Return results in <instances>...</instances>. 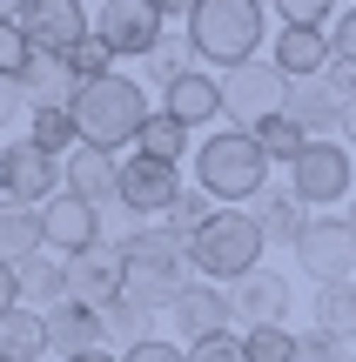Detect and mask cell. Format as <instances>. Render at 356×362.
Instances as JSON below:
<instances>
[{"label":"cell","instance_id":"6da1fadb","mask_svg":"<svg viewBox=\"0 0 356 362\" xmlns=\"http://www.w3.org/2000/svg\"><path fill=\"white\" fill-rule=\"evenodd\" d=\"M263 255H269V235H263V221L249 208H215L188 235V269L209 275V282H242V275L263 269Z\"/></svg>","mask_w":356,"mask_h":362},{"label":"cell","instance_id":"7a4b0ae2","mask_svg":"<svg viewBox=\"0 0 356 362\" xmlns=\"http://www.w3.org/2000/svg\"><path fill=\"white\" fill-rule=\"evenodd\" d=\"M67 115H74L81 141L121 155V148L142 134V121H148V94H142V81H128V74H94V81H81Z\"/></svg>","mask_w":356,"mask_h":362},{"label":"cell","instance_id":"3957f363","mask_svg":"<svg viewBox=\"0 0 356 362\" xmlns=\"http://www.w3.org/2000/svg\"><path fill=\"white\" fill-rule=\"evenodd\" d=\"M195 188H209L215 208L255 202V194L269 188V155L255 148L249 128H215L209 141L195 148Z\"/></svg>","mask_w":356,"mask_h":362},{"label":"cell","instance_id":"277c9868","mask_svg":"<svg viewBox=\"0 0 356 362\" xmlns=\"http://www.w3.org/2000/svg\"><path fill=\"white\" fill-rule=\"evenodd\" d=\"M263 0H195V13H188V47H195V61H255V47H263Z\"/></svg>","mask_w":356,"mask_h":362},{"label":"cell","instance_id":"5b68a950","mask_svg":"<svg viewBox=\"0 0 356 362\" xmlns=\"http://www.w3.org/2000/svg\"><path fill=\"white\" fill-rule=\"evenodd\" d=\"M289 107V74H282L276 61H236V67H222V121L229 128H255V121H269V115H282Z\"/></svg>","mask_w":356,"mask_h":362},{"label":"cell","instance_id":"8992f818","mask_svg":"<svg viewBox=\"0 0 356 362\" xmlns=\"http://www.w3.org/2000/svg\"><path fill=\"white\" fill-rule=\"evenodd\" d=\"M350 188H356V161H350V148L343 141H309L303 155L289 161V194L303 208H343L350 202Z\"/></svg>","mask_w":356,"mask_h":362},{"label":"cell","instance_id":"52a82bcc","mask_svg":"<svg viewBox=\"0 0 356 362\" xmlns=\"http://www.w3.org/2000/svg\"><path fill=\"white\" fill-rule=\"evenodd\" d=\"M296 262H303V275H316V288L330 282H356V235L343 215H309L303 242H296Z\"/></svg>","mask_w":356,"mask_h":362},{"label":"cell","instance_id":"ba28073f","mask_svg":"<svg viewBox=\"0 0 356 362\" xmlns=\"http://www.w3.org/2000/svg\"><path fill=\"white\" fill-rule=\"evenodd\" d=\"M161 7L155 0H101V13H94V34L115 47V61H148V54L161 47Z\"/></svg>","mask_w":356,"mask_h":362},{"label":"cell","instance_id":"9c48e42d","mask_svg":"<svg viewBox=\"0 0 356 362\" xmlns=\"http://www.w3.org/2000/svg\"><path fill=\"white\" fill-rule=\"evenodd\" d=\"M47 194H61V155H47L34 141H0V202L34 208Z\"/></svg>","mask_w":356,"mask_h":362},{"label":"cell","instance_id":"30bf717a","mask_svg":"<svg viewBox=\"0 0 356 362\" xmlns=\"http://www.w3.org/2000/svg\"><path fill=\"white\" fill-rule=\"evenodd\" d=\"M229 309H236V329H282L296 309V288H289V275L255 269L242 282H229Z\"/></svg>","mask_w":356,"mask_h":362},{"label":"cell","instance_id":"8fae6325","mask_svg":"<svg viewBox=\"0 0 356 362\" xmlns=\"http://www.w3.org/2000/svg\"><path fill=\"white\" fill-rule=\"evenodd\" d=\"M21 34L34 40V54H74L81 40L94 34V21H88V7H81V0H27Z\"/></svg>","mask_w":356,"mask_h":362},{"label":"cell","instance_id":"7c38bea8","mask_svg":"<svg viewBox=\"0 0 356 362\" xmlns=\"http://www.w3.org/2000/svg\"><path fill=\"white\" fill-rule=\"evenodd\" d=\"M175 188H182V175L168 168V161H155V155H142L134 148L128 161H121V175H115V202L128 208V215H161V208L175 202Z\"/></svg>","mask_w":356,"mask_h":362},{"label":"cell","instance_id":"4fadbf2b","mask_svg":"<svg viewBox=\"0 0 356 362\" xmlns=\"http://www.w3.org/2000/svg\"><path fill=\"white\" fill-rule=\"evenodd\" d=\"M343 107H350V94L330 81V67L323 74H309V81H289V107L282 115H296V128L309 134V141H336L343 134Z\"/></svg>","mask_w":356,"mask_h":362},{"label":"cell","instance_id":"5bb4252c","mask_svg":"<svg viewBox=\"0 0 356 362\" xmlns=\"http://www.w3.org/2000/svg\"><path fill=\"white\" fill-rule=\"evenodd\" d=\"M40 228H47V248L54 255H88V248H101V208L81 202V194H47V208H40Z\"/></svg>","mask_w":356,"mask_h":362},{"label":"cell","instance_id":"9a60e30c","mask_svg":"<svg viewBox=\"0 0 356 362\" xmlns=\"http://www.w3.org/2000/svg\"><path fill=\"white\" fill-rule=\"evenodd\" d=\"M229 322H236V309H229V288H222V282H182V288H175L168 329H182V342L222 336Z\"/></svg>","mask_w":356,"mask_h":362},{"label":"cell","instance_id":"2e32d148","mask_svg":"<svg viewBox=\"0 0 356 362\" xmlns=\"http://www.w3.org/2000/svg\"><path fill=\"white\" fill-rule=\"evenodd\" d=\"M115 175H121V155H108V148H94V141H74L61 155V188L67 194H81V202H115Z\"/></svg>","mask_w":356,"mask_h":362},{"label":"cell","instance_id":"e0dca14e","mask_svg":"<svg viewBox=\"0 0 356 362\" xmlns=\"http://www.w3.org/2000/svg\"><path fill=\"white\" fill-rule=\"evenodd\" d=\"M161 115H175L188 134L209 128V121H222V81L202 74V67H188V74H175L168 88H161Z\"/></svg>","mask_w":356,"mask_h":362},{"label":"cell","instance_id":"ac0fdd59","mask_svg":"<svg viewBox=\"0 0 356 362\" xmlns=\"http://www.w3.org/2000/svg\"><path fill=\"white\" fill-rule=\"evenodd\" d=\"M121 275H128L121 248H88V255L67 262V296L88 302V309H108V302L121 296Z\"/></svg>","mask_w":356,"mask_h":362},{"label":"cell","instance_id":"d6986e66","mask_svg":"<svg viewBox=\"0 0 356 362\" xmlns=\"http://www.w3.org/2000/svg\"><path fill=\"white\" fill-rule=\"evenodd\" d=\"M47 349L54 356H88V349H108V329H101V309H88V302H54L47 309Z\"/></svg>","mask_w":356,"mask_h":362},{"label":"cell","instance_id":"ffe728a7","mask_svg":"<svg viewBox=\"0 0 356 362\" xmlns=\"http://www.w3.org/2000/svg\"><path fill=\"white\" fill-rule=\"evenodd\" d=\"M21 94H27V115H40V107H74L81 94V74L67 54H34L21 74Z\"/></svg>","mask_w":356,"mask_h":362},{"label":"cell","instance_id":"44dd1931","mask_svg":"<svg viewBox=\"0 0 356 362\" xmlns=\"http://www.w3.org/2000/svg\"><path fill=\"white\" fill-rule=\"evenodd\" d=\"M269 61H276L289 81H309V74H323L336 54H330V34H323V27H282L276 47H269Z\"/></svg>","mask_w":356,"mask_h":362},{"label":"cell","instance_id":"7402d4cb","mask_svg":"<svg viewBox=\"0 0 356 362\" xmlns=\"http://www.w3.org/2000/svg\"><path fill=\"white\" fill-rule=\"evenodd\" d=\"M13 282H21V302H27V309L47 315L54 302H67V262L40 248V255H27L21 269H13Z\"/></svg>","mask_w":356,"mask_h":362},{"label":"cell","instance_id":"603a6c76","mask_svg":"<svg viewBox=\"0 0 356 362\" xmlns=\"http://www.w3.org/2000/svg\"><path fill=\"white\" fill-rule=\"evenodd\" d=\"M40 356H47V315L13 302L0 315V362H40Z\"/></svg>","mask_w":356,"mask_h":362},{"label":"cell","instance_id":"cb8c5ba5","mask_svg":"<svg viewBox=\"0 0 356 362\" xmlns=\"http://www.w3.org/2000/svg\"><path fill=\"white\" fill-rule=\"evenodd\" d=\"M47 248V228H40V208H21V202H0V262L21 269L27 255Z\"/></svg>","mask_w":356,"mask_h":362},{"label":"cell","instance_id":"d4e9b609","mask_svg":"<svg viewBox=\"0 0 356 362\" xmlns=\"http://www.w3.org/2000/svg\"><path fill=\"white\" fill-rule=\"evenodd\" d=\"M309 215H316V208H303L289 188H263V194H255V221H263V235H269V242H282V248L303 242Z\"/></svg>","mask_w":356,"mask_h":362},{"label":"cell","instance_id":"484cf974","mask_svg":"<svg viewBox=\"0 0 356 362\" xmlns=\"http://www.w3.org/2000/svg\"><path fill=\"white\" fill-rule=\"evenodd\" d=\"M121 262H142V269H168V275H182L188 242H182L175 228H155V221H142V228L121 242Z\"/></svg>","mask_w":356,"mask_h":362},{"label":"cell","instance_id":"4316f807","mask_svg":"<svg viewBox=\"0 0 356 362\" xmlns=\"http://www.w3.org/2000/svg\"><path fill=\"white\" fill-rule=\"evenodd\" d=\"M316 329L330 342H343V349H356V282L316 288Z\"/></svg>","mask_w":356,"mask_h":362},{"label":"cell","instance_id":"83f0119b","mask_svg":"<svg viewBox=\"0 0 356 362\" xmlns=\"http://www.w3.org/2000/svg\"><path fill=\"white\" fill-rule=\"evenodd\" d=\"M175 288H182V275H168V269H142V262H128V275H121V302H134V309H168L175 302Z\"/></svg>","mask_w":356,"mask_h":362},{"label":"cell","instance_id":"f1b7e54d","mask_svg":"<svg viewBox=\"0 0 356 362\" xmlns=\"http://www.w3.org/2000/svg\"><path fill=\"white\" fill-rule=\"evenodd\" d=\"M249 134H255V148L269 155V168H289V161L309 148V134L296 128V115H269V121H255Z\"/></svg>","mask_w":356,"mask_h":362},{"label":"cell","instance_id":"f546056e","mask_svg":"<svg viewBox=\"0 0 356 362\" xmlns=\"http://www.w3.org/2000/svg\"><path fill=\"white\" fill-rule=\"evenodd\" d=\"M134 148H142V155H155V161H168V168H175V161L188 155V128H182L175 115H148V121H142V134H134Z\"/></svg>","mask_w":356,"mask_h":362},{"label":"cell","instance_id":"4dcf8cb0","mask_svg":"<svg viewBox=\"0 0 356 362\" xmlns=\"http://www.w3.org/2000/svg\"><path fill=\"white\" fill-rule=\"evenodd\" d=\"M209 215H215V194H209V188H175V202L161 208V228H175V235L188 242Z\"/></svg>","mask_w":356,"mask_h":362},{"label":"cell","instance_id":"1f68e13d","mask_svg":"<svg viewBox=\"0 0 356 362\" xmlns=\"http://www.w3.org/2000/svg\"><path fill=\"white\" fill-rule=\"evenodd\" d=\"M27 121H34V134H27V141L47 148V155H67V148L81 141V128H74V115H67V107H40V115H27Z\"/></svg>","mask_w":356,"mask_h":362},{"label":"cell","instance_id":"d6a6232c","mask_svg":"<svg viewBox=\"0 0 356 362\" xmlns=\"http://www.w3.org/2000/svg\"><path fill=\"white\" fill-rule=\"evenodd\" d=\"M242 356H249V362H296L289 322H282V329H242Z\"/></svg>","mask_w":356,"mask_h":362},{"label":"cell","instance_id":"836d02e7","mask_svg":"<svg viewBox=\"0 0 356 362\" xmlns=\"http://www.w3.org/2000/svg\"><path fill=\"white\" fill-rule=\"evenodd\" d=\"M269 7H276L282 27H323L330 34V21H336V0H269Z\"/></svg>","mask_w":356,"mask_h":362},{"label":"cell","instance_id":"e575fe53","mask_svg":"<svg viewBox=\"0 0 356 362\" xmlns=\"http://www.w3.org/2000/svg\"><path fill=\"white\" fill-rule=\"evenodd\" d=\"M148 322H155V315L134 309V302H121V296L101 309V329H108V336H121V342H142V336H148Z\"/></svg>","mask_w":356,"mask_h":362},{"label":"cell","instance_id":"d590c367","mask_svg":"<svg viewBox=\"0 0 356 362\" xmlns=\"http://www.w3.org/2000/svg\"><path fill=\"white\" fill-rule=\"evenodd\" d=\"M27 61H34V40L21 34V21H0V74L21 81V74H27Z\"/></svg>","mask_w":356,"mask_h":362},{"label":"cell","instance_id":"8d00e7d4","mask_svg":"<svg viewBox=\"0 0 356 362\" xmlns=\"http://www.w3.org/2000/svg\"><path fill=\"white\" fill-rule=\"evenodd\" d=\"M188 54H195V47H188V34H182V40H168V34H161V47L148 54V74H155L161 88H168L175 74H188Z\"/></svg>","mask_w":356,"mask_h":362},{"label":"cell","instance_id":"74e56055","mask_svg":"<svg viewBox=\"0 0 356 362\" xmlns=\"http://www.w3.org/2000/svg\"><path fill=\"white\" fill-rule=\"evenodd\" d=\"M67 61H74V74H81V81H94V74H115V47H108L101 34H88L74 54H67Z\"/></svg>","mask_w":356,"mask_h":362},{"label":"cell","instance_id":"f35d334b","mask_svg":"<svg viewBox=\"0 0 356 362\" xmlns=\"http://www.w3.org/2000/svg\"><path fill=\"white\" fill-rule=\"evenodd\" d=\"M188 362H249L242 356V336H202V342H188Z\"/></svg>","mask_w":356,"mask_h":362},{"label":"cell","instance_id":"ab89813d","mask_svg":"<svg viewBox=\"0 0 356 362\" xmlns=\"http://www.w3.org/2000/svg\"><path fill=\"white\" fill-rule=\"evenodd\" d=\"M121 362H188V349L182 342H161V336H142V342L121 349Z\"/></svg>","mask_w":356,"mask_h":362},{"label":"cell","instance_id":"60d3db41","mask_svg":"<svg viewBox=\"0 0 356 362\" xmlns=\"http://www.w3.org/2000/svg\"><path fill=\"white\" fill-rule=\"evenodd\" d=\"M296 362H350V349L330 342L323 329H309V336H296Z\"/></svg>","mask_w":356,"mask_h":362},{"label":"cell","instance_id":"b9f144b4","mask_svg":"<svg viewBox=\"0 0 356 362\" xmlns=\"http://www.w3.org/2000/svg\"><path fill=\"white\" fill-rule=\"evenodd\" d=\"M330 54H336L343 67H356V7H343V13L330 21Z\"/></svg>","mask_w":356,"mask_h":362},{"label":"cell","instance_id":"7bdbcfd3","mask_svg":"<svg viewBox=\"0 0 356 362\" xmlns=\"http://www.w3.org/2000/svg\"><path fill=\"white\" fill-rule=\"evenodd\" d=\"M27 115V94H21V81L13 74H0V128H7V121H21Z\"/></svg>","mask_w":356,"mask_h":362},{"label":"cell","instance_id":"ee69618b","mask_svg":"<svg viewBox=\"0 0 356 362\" xmlns=\"http://www.w3.org/2000/svg\"><path fill=\"white\" fill-rule=\"evenodd\" d=\"M13 302H21V282H13V269H7V262H0V315H7Z\"/></svg>","mask_w":356,"mask_h":362},{"label":"cell","instance_id":"f6af8a7d","mask_svg":"<svg viewBox=\"0 0 356 362\" xmlns=\"http://www.w3.org/2000/svg\"><path fill=\"white\" fill-rule=\"evenodd\" d=\"M155 7H161V21H175V13L188 21V13H195V0H155Z\"/></svg>","mask_w":356,"mask_h":362},{"label":"cell","instance_id":"bcb514c9","mask_svg":"<svg viewBox=\"0 0 356 362\" xmlns=\"http://www.w3.org/2000/svg\"><path fill=\"white\" fill-rule=\"evenodd\" d=\"M27 13V0H0V21H21Z\"/></svg>","mask_w":356,"mask_h":362},{"label":"cell","instance_id":"7dc6e473","mask_svg":"<svg viewBox=\"0 0 356 362\" xmlns=\"http://www.w3.org/2000/svg\"><path fill=\"white\" fill-rule=\"evenodd\" d=\"M343 141H356V101L343 107Z\"/></svg>","mask_w":356,"mask_h":362},{"label":"cell","instance_id":"c3c4849f","mask_svg":"<svg viewBox=\"0 0 356 362\" xmlns=\"http://www.w3.org/2000/svg\"><path fill=\"white\" fill-rule=\"evenodd\" d=\"M67 362H121V356H108V349H88V356H67Z\"/></svg>","mask_w":356,"mask_h":362},{"label":"cell","instance_id":"681fc988","mask_svg":"<svg viewBox=\"0 0 356 362\" xmlns=\"http://www.w3.org/2000/svg\"><path fill=\"white\" fill-rule=\"evenodd\" d=\"M343 221H350V235H356V202H350V208H343Z\"/></svg>","mask_w":356,"mask_h":362},{"label":"cell","instance_id":"f907efd6","mask_svg":"<svg viewBox=\"0 0 356 362\" xmlns=\"http://www.w3.org/2000/svg\"><path fill=\"white\" fill-rule=\"evenodd\" d=\"M350 362H356V349H350Z\"/></svg>","mask_w":356,"mask_h":362},{"label":"cell","instance_id":"816d5d0a","mask_svg":"<svg viewBox=\"0 0 356 362\" xmlns=\"http://www.w3.org/2000/svg\"><path fill=\"white\" fill-rule=\"evenodd\" d=\"M350 7H356V0H350Z\"/></svg>","mask_w":356,"mask_h":362}]
</instances>
